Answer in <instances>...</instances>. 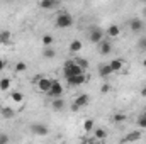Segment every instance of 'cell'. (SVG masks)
I'll list each match as a JSON object with an SVG mask.
<instances>
[{
	"instance_id": "cell-1",
	"label": "cell",
	"mask_w": 146,
	"mask_h": 144,
	"mask_svg": "<svg viewBox=\"0 0 146 144\" xmlns=\"http://www.w3.org/2000/svg\"><path fill=\"white\" fill-rule=\"evenodd\" d=\"M73 22H75V19H73V15H70L68 12H61V14H58V17H56V27H60V29H68V27H72Z\"/></svg>"
},
{
	"instance_id": "cell-2",
	"label": "cell",
	"mask_w": 146,
	"mask_h": 144,
	"mask_svg": "<svg viewBox=\"0 0 146 144\" xmlns=\"http://www.w3.org/2000/svg\"><path fill=\"white\" fill-rule=\"evenodd\" d=\"M88 41L94 42V44H99L100 41H104V31L97 26H92L90 31H88Z\"/></svg>"
},
{
	"instance_id": "cell-3",
	"label": "cell",
	"mask_w": 146,
	"mask_h": 144,
	"mask_svg": "<svg viewBox=\"0 0 146 144\" xmlns=\"http://www.w3.org/2000/svg\"><path fill=\"white\" fill-rule=\"evenodd\" d=\"M48 95L51 98H61V95H63V85L58 80H53V85H51V90H49Z\"/></svg>"
},
{
	"instance_id": "cell-4",
	"label": "cell",
	"mask_w": 146,
	"mask_h": 144,
	"mask_svg": "<svg viewBox=\"0 0 146 144\" xmlns=\"http://www.w3.org/2000/svg\"><path fill=\"white\" fill-rule=\"evenodd\" d=\"M88 102H90V97H88L87 93H80V95L75 98V102H73L72 108H73V110H80L82 107L88 105Z\"/></svg>"
},
{
	"instance_id": "cell-5",
	"label": "cell",
	"mask_w": 146,
	"mask_h": 144,
	"mask_svg": "<svg viewBox=\"0 0 146 144\" xmlns=\"http://www.w3.org/2000/svg\"><path fill=\"white\" fill-rule=\"evenodd\" d=\"M51 85H53V80H51V78H46V76H41V80L36 83L37 90H39V92H42V93H49Z\"/></svg>"
},
{
	"instance_id": "cell-6",
	"label": "cell",
	"mask_w": 146,
	"mask_h": 144,
	"mask_svg": "<svg viewBox=\"0 0 146 144\" xmlns=\"http://www.w3.org/2000/svg\"><path fill=\"white\" fill-rule=\"evenodd\" d=\"M88 81V75H78V76H70L68 78V85L70 87H80V85H83V83H87Z\"/></svg>"
},
{
	"instance_id": "cell-7",
	"label": "cell",
	"mask_w": 146,
	"mask_h": 144,
	"mask_svg": "<svg viewBox=\"0 0 146 144\" xmlns=\"http://www.w3.org/2000/svg\"><path fill=\"white\" fill-rule=\"evenodd\" d=\"M15 108H12V107H9V105H2L0 107V115L5 119V120H10V119H14L15 117Z\"/></svg>"
},
{
	"instance_id": "cell-8",
	"label": "cell",
	"mask_w": 146,
	"mask_h": 144,
	"mask_svg": "<svg viewBox=\"0 0 146 144\" xmlns=\"http://www.w3.org/2000/svg\"><path fill=\"white\" fill-rule=\"evenodd\" d=\"M143 27H145V22H143L139 17H134V19L129 20V29H131L133 32H141Z\"/></svg>"
},
{
	"instance_id": "cell-9",
	"label": "cell",
	"mask_w": 146,
	"mask_h": 144,
	"mask_svg": "<svg viewBox=\"0 0 146 144\" xmlns=\"http://www.w3.org/2000/svg\"><path fill=\"white\" fill-rule=\"evenodd\" d=\"M31 132L36 134V136H48L49 134V129L42 124H33L31 126Z\"/></svg>"
},
{
	"instance_id": "cell-10",
	"label": "cell",
	"mask_w": 146,
	"mask_h": 144,
	"mask_svg": "<svg viewBox=\"0 0 146 144\" xmlns=\"http://www.w3.org/2000/svg\"><path fill=\"white\" fill-rule=\"evenodd\" d=\"M10 100L14 102V104H17V105H24V102H26V97H24V93L22 92H12L10 93Z\"/></svg>"
},
{
	"instance_id": "cell-11",
	"label": "cell",
	"mask_w": 146,
	"mask_h": 144,
	"mask_svg": "<svg viewBox=\"0 0 146 144\" xmlns=\"http://www.w3.org/2000/svg\"><path fill=\"white\" fill-rule=\"evenodd\" d=\"M141 131H133V132H129L126 137H124V141L122 143H136V141H139L141 139Z\"/></svg>"
},
{
	"instance_id": "cell-12",
	"label": "cell",
	"mask_w": 146,
	"mask_h": 144,
	"mask_svg": "<svg viewBox=\"0 0 146 144\" xmlns=\"http://www.w3.org/2000/svg\"><path fill=\"white\" fill-rule=\"evenodd\" d=\"M110 51H112V46H110V42L107 39H104V41L99 42V53H100V54L106 56V54H109Z\"/></svg>"
},
{
	"instance_id": "cell-13",
	"label": "cell",
	"mask_w": 146,
	"mask_h": 144,
	"mask_svg": "<svg viewBox=\"0 0 146 144\" xmlns=\"http://www.w3.org/2000/svg\"><path fill=\"white\" fill-rule=\"evenodd\" d=\"M60 3L58 2H54V0H41L39 2V7L41 9H46V10H51V9H56Z\"/></svg>"
},
{
	"instance_id": "cell-14",
	"label": "cell",
	"mask_w": 146,
	"mask_h": 144,
	"mask_svg": "<svg viewBox=\"0 0 146 144\" xmlns=\"http://www.w3.org/2000/svg\"><path fill=\"white\" fill-rule=\"evenodd\" d=\"M109 66L112 68V71L115 73V71H121L122 68H124V61L122 59H112L109 63Z\"/></svg>"
},
{
	"instance_id": "cell-15",
	"label": "cell",
	"mask_w": 146,
	"mask_h": 144,
	"mask_svg": "<svg viewBox=\"0 0 146 144\" xmlns=\"http://www.w3.org/2000/svg\"><path fill=\"white\" fill-rule=\"evenodd\" d=\"M83 49V44H82V41H78V39H73L72 42H70V51L72 53H80Z\"/></svg>"
},
{
	"instance_id": "cell-16",
	"label": "cell",
	"mask_w": 146,
	"mask_h": 144,
	"mask_svg": "<svg viewBox=\"0 0 146 144\" xmlns=\"http://www.w3.org/2000/svg\"><path fill=\"white\" fill-rule=\"evenodd\" d=\"M12 34L10 31H0V44H10Z\"/></svg>"
},
{
	"instance_id": "cell-17",
	"label": "cell",
	"mask_w": 146,
	"mask_h": 144,
	"mask_svg": "<svg viewBox=\"0 0 146 144\" xmlns=\"http://www.w3.org/2000/svg\"><path fill=\"white\" fill-rule=\"evenodd\" d=\"M112 73L114 71H112V68H110L109 65H102V66L99 68V75H100L102 78H109Z\"/></svg>"
},
{
	"instance_id": "cell-18",
	"label": "cell",
	"mask_w": 146,
	"mask_h": 144,
	"mask_svg": "<svg viewBox=\"0 0 146 144\" xmlns=\"http://www.w3.org/2000/svg\"><path fill=\"white\" fill-rule=\"evenodd\" d=\"M12 87V80L10 78H2L0 80V92H9Z\"/></svg>"
},
{
	"instance_id": "cell-19",
	"label": "cell",
	"mask_w": 146,
	"mask_h": 144,
	"mask_svg": "<svg viewBox=\"0 0 146 144\" xmlns=\"http://www.w3.org/2000/svg\"><path fill=\"white\" fill-rule=\"evenodd\" d=\"M119 34H121V27H119V26H115V24L109 26V29H107V36L109 37H117Z\"/></svg>"
},
{
	"instance_id": "cell-20",
	"label": "cell",
	"mask_w": 146,
	"mask_h": 144,
	"mask_svg": "<svg viewBox=\"0 0 146 144\" xmlns=\"http://www.w3.org/2000/svg\"><path fill=\"white\" fill-rule=\"evenodd\" d=\"M51 107L54 108V110H63L65 108V100L63 98H53V102H51Z\"/></svg>"
},
{
	"instance_id": "cell-21",
	"label": "cell",
	"mask_w": 146,
	"mask_h": 144,
	"mask_svg": "<svg viewBox=\"0 0 146 144\" xmlns=\"http://www.w3.org/2000/svg\"><path fill=\"white\" fill-rule=\"evenodd\" d=\"M94 136H95V139H106L107 137V131L106 129H102V127H97V129H94Z\"/></svg>"
},
{
	"instance_id": "cell-22",
	"label": "cell",
	"mask_w": 146,
	"mask_h": 144,
	"mask_svg": "<svg viewBox=\"0 0 146 144\" xmlns=\"http://www.w3.org/2000/svg\"><path fill=\"white\" fill-rule=\"evenodd\" d=\"M83 131L85 132H92L94 131V120L92 119H85L83 120Z\"/></svg>"
},
{
	"instance_id": "cell-23",
	"label": "cell",
	"mask_w": 146,
	"mask_h": 144,
	"mask_svg": "<svg viewBox=\"0 0 146 144\" xmlns=\"http://www.w3.org/2000/svg\"><path fill=\"white\" fill-rule=\"evenodd\" d=\"M53 42H54V37L51 36V34H44V36H42V44H44V48H51Z\"/></svg>"
},
{
	"instance_id": "cell-24",
	"label": "cell",
	"mask_w": 146,
	"mask_h": 144,
	"mask_svg": "<svg viewBox=\"0 0 146 144\" xmlns=\"http://www.w3.org/2000/svg\"><path fill=\"white\" fill-rule=\"evenodd\" d=\"M54 54H56V53H54V49H53V48H44V51H42V56H44L46 59H53V58H54Z\"/></svg>"
},
{
	"instance_id": "cell-25",
	"label": "cell",
	"mask_w": 146,
	"mask_h": 144,
	"mask_svg": "<svg viewBox=\"0 0 146 144\" xmlns=\"http://www.w3.org/2000/svg\"><path fill=\"white\" fill-rule=\"evenodd\" d=\"M73 61H75V63H76V65H78V66H80L83 71L88 68V61H87V59H83V58H75Z\"/></svg>"
},
{
	"instance_id": "cell-26",
	"label": "cell",
	"mask_w": 146,
	"mask_h": 144,
	"mask_svg": "<svg viewBox=\"0 0 146 144\" xmlns=\"http://www.w3.org/2000/svg\"><path fill=\"white\" fill-rule=\"evenodd\" d=\"M126 119H127V115H126V114H115V115L112 117V120H114L115 124H121V122H124Z\"/></svg>"
},
{
	"instance_id": "cell-27",
	"label": "cell",
	"mask_w": 146,
	"mask_h": 144,
	"mask_svg": "<svg viewBox=\"0 0 146 144\" xmlns=\"http://www.w3.org/2000/svg\"><path fill=\"white\" fill-rule=\"evenodd\" d=\"M27 70V65L24 63V61H19L17 65H15V73H24Z\"/></svg>"
},
{
	"instance_id": "cell-28",
	"label": "cell",
	"mask_w": 146,
	"mask_h": 144,
	"mask_svg": "<svg viewBox=\"0 0 146 144\" xmlns=\"http://www.w3.org/2000/svg\"><path fill=\"white\" fill-rule=\"evenodd\" d=\"M136 124H138L141 129H146V117L139 115V117H138V120H136Z\"/></svg>"
},
{
	"instance_id": "cell-29",
	"label": "cell",
	"mask_w": 146,
	"mask_h": 144,
	"mask_svg": "<svg viewBox=\"0 0 146 144\" xmlns=\"http://www.w3.org/2000/svg\"><path fill=\"white\" fill-rule=\"evenodd\" d=\"M138 48H139L141 51H146V37H141V39L138 41Z\"/></svg>"
},
{
	"instance_id": "cell-30",
	"label": "cell",
	"mask_w": 146,
	"mask_h": 144,
	"mask_svg": "<svg viewBox=\"0 0 146 144\" xmlns=\"http://www.w3.org/2000/svg\"><path fill=\"white\" fill-rule=\"evenodd\" d=\"M109 92H110V85L109 83H104L100 87V93H109Z\"/></svg>"
},
{
	"instance_id": "cell-31",
	"label": "cell",
	"mask_w": 146,
	"mask_h": 144,
	"mask_svg": "<svg viewBox=\"0 0 146 144\" xmlns=\"http://www.w3.org/2000/svg\"><path fill=\"white\" fill-rule=\"evenodd\" d=\"M0 144H9V136L7 134H0Z\"/></svg>"
},
{
	"instance_id": "cell-32",
	"label": "cell",
	"mask_w": 146,
	"mask_h": 144,
	"mask_svg": "<svg viewBox=\"0 0 146 144\" xmlns=\"http://www.w3.org/2000/svg\"><path fill=\"white\" fill-rule=\"evenodd\" d=\"M3 68H5V61H3V59H0V71H2Z\"/></svg>"
},
{
	"instance_id": "cell-33",
	"label": "cell",
	"mask_w": 146,
	"mask_h": 144,
	"mask_svg": "<svg viewBox=\"0 0 146 144\" xmlns=\"http://www.w3.org/2000/svg\"><path fill=\"white\" fill-rule=\"evenodd\" d=\"M141 97H146V87L141 88Z\"/></svg>"
},
{
	"instance_id": "cell-34",
	"label": "cell",
	"mask_w": 146,
	"mask_h": 144,
	"mask_svg": "<svg viewBox=\"0 0 146 144\" xmlns=\"http://www.w3.org/2000/svg\"><path fill=\"white\" fill-rule=\"evenodd\" d=\"M143 66H145V68H146V58H145V59H143Z\"/></svg>"
},
{
	"instance_id": "cell-35",
	"label": "cell",
	"mask_w": 146,
	"mask_h": 144,
	"mask_svg": "<svg viewBox=\"0 0 146 144\" xmlns=\"http://www.w3.org/2000/svg\"><path fill=\"white\" fill-rule=\"evenodd\" d=\"M87 144H97V143H94V141H88V143H87Z\"/></svg>"
},
{
	"instance_id": "cell-36",
	"label": "cell",
	"mask_w": 146,
	"mask_h": 144,
	"mask_svg": "<svg viewBox=\"0 0 146 144\" xmlns=\"http://www.w3.org/2000/svg\"><path fill=\"white\" fill-rule=\"evenodd\" d=\"M143 117H146V110H145V112H143Z\"/></svg>"
}]
</instances>
